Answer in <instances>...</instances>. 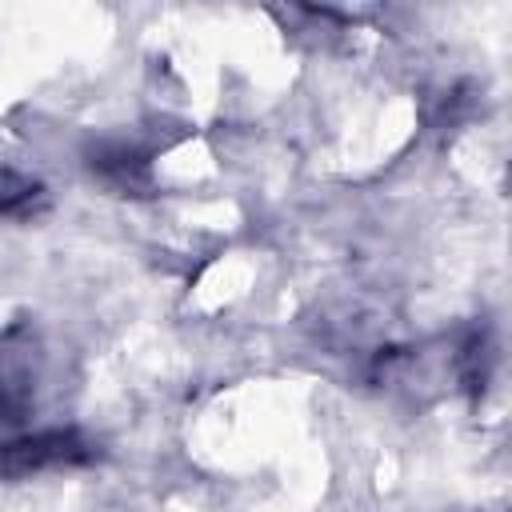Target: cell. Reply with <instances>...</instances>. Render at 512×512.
Returning <instances> with one entry per match:
<instances>
[{"label":"cell","instance_id":"cell-2","mask_svg":"<svg viewBox=\"0 0 512 512\" xmlns=\"http://www.w3.org/2000/svg\"><path fill=\"white\" fill-rule=\"evenodd\" d=\"M36 184L28 180V176H20V172H12V168H0V212H28L32 208V200H36Z\"/></svg>","mask_w":512,"mask_h":512},{"label":"cell","instance_id":"cell-1","mask_svg":"<svg viewBox=\"0 0 512 512\" xmlns=\"http://www.w3.org/2000/svg\"><path fill=\"white\" fill-rule=\"evenodd\" d=\"M84 460H88V444L76 432H40V436H24L0 448V468L8 476H28V472L84 464Z\"/></svg>","mask_w":512,"mask_h":512}]
</instances>
